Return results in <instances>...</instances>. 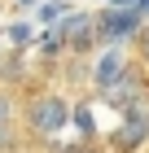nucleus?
Instances as JSON below:
<instances>
[{
	"label": "nucleus",
	"mask_w": 149,
	"mask_h": 153,
	"mask_svg": "<svg viewBox=\"0 0 149 153\" xmlns=\"http://www.w3.org/2000/svg\"><path fill=\"white\" fill-rule=\"evenodd\" d=\"M70 123V101L57 92H40L26 105V127L35 131V136H57L61 127Z\"/></svg>",
	"instance_id": "nucleus-1"
},
{
	"label": "nucleus",
	"mask_w": 149,
	"mask_h": 153,
	"mask_svg": "<svg viewBox=\"0 0 149 153\" xmlns=\"http://www.w3.org/2000/svg\"><path fill=\"white\" fill-rule=\"evenodd\" d=\"M127 31H140V13L136 9H114V13L97 18V35H105V39H123Z\"/></svg>",
	"instance_id": "nucleus-2"
},
{
	"label": "nucleus",
	"mask_w": 149,
	"mask_h": 153,
	"mask_svg": "<svg viewBox=\"0 0 149 153\" xmlns=\"http://www.w3.org/2000/svg\"><path fill=\"white\" fill-rule=\"evenodd\" d=\"M123 74H127V57L118 53V48H105V57L97 61V70H92V83L105 92V88H114Z\"/></svg>",
	"instance_id": "nucleus-3"
},
{
	"label": "nucleus",
	"mask_w": 149,
	"mask_h": 153,
	"mask_svg": "<svg viewBox=\"0 0 149 153\" xmlns=\"http://www.w3.org/2000/svg\"><path fill=\"white\" fill-rule=\"evenodd\" d=\"M18 144V101L9 92H0V149Z\"/></svg>",
	"instance_id": "nucleus-4"
},
{
	"label": "nucleus",
	"mask_w": 149,
	"mask_h": 153,
	"mask_svg": "<svg viewBox=\"0 0 149 153\" xmlns=\"http://www.w3.org/2000/svg\"><path fill=\"white\" fill-rule=\"evenodd\" d=\"M92 31H97V22H92L88 13H75V18H70V22H66V35H70V48H79V53H83V48L92 44Z\"/></svg>",
	"instance_id": "nucleus-5"
},
{
	"label": "nucleus",
	"mask_w": 149,
	"mask_h": 153,
	"mask_svg": "<svg viewBox=\"0 0 149 153\" xmlns=\"http://www.w3.org/2000/svg\"><path fill=\"white\" fill-rule=\"evenodd\" d=\"M136 57H140V61L149 66V22H145V26L136 31Z\"/></svg>",
	"instance_id": "nucleus-6"
}]
</instances>
